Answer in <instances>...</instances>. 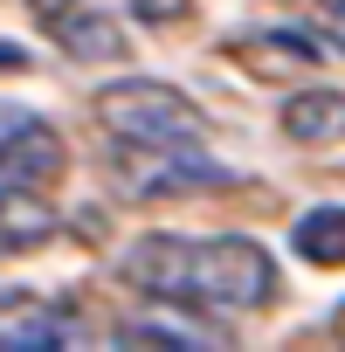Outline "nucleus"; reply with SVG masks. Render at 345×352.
I'll return each instance as SVG.
<instances>
[{
    "label": "nucleus",
    "instance_id": "39448f33",
    "mask_svg": "<svg viewBox=\"0 0 345 352\" xmlns=\"http://www.w3.org/2000/svg\"><path fill=\"white\" fill-rule=\"evenodd\" d=\"M76 338V311L35 290H0V352H56Z\"/></svg>",
    "mask_w": 345,
    "mask_h": 352
},
{
    "label": "nucleus",
    "instance_id": "6e6552de",
    "mask_svg": "<svg viewBox=\"0 0 345 352\" xmlns=\"http://www.w3.org/2000/svg\"><path fill=\"white\" fill-rule=\"evenodd\" d=\"M56 42L76 56V63H111L124 56V35L104 8H83V0H63V14H56Z\"/></svg>",
    "mask_w": 345,
    "mask_h": 352
},
{
    "label": "nucleus",
    "instance_id": "f257e3e1",
    "mask_svg": "<svg viewBox=\"0 0 345 352\" xmlns=\"http://www.w3.org/2000/svg\"><path fill=\"white\" fill-rule=\"evenodd\" d=\"M118 276L187 311H263L276 297V263L249 235H138Z\"/></svg>",
    "mask_w": 345,
    "mask_h": 352
},
{
    "label": "nucleus",
    "instance_id": "0eeeda50",
    "mask_svg": "<svg viewBox=\"0 0 345 352\" xmlns=\"http://www.w3.org/2000/svg\"><path fill=\"white\" fill-rule=\"evenodd\" d=\"M56 235V208L42 201V187L0 180V256H28Z\"/></svg>",
    "mask_w": 345,
    "mask_h": 352
},
{
    "label": "nucleus",
    "instance_id": "f8f14e48",
    "mask_svg": "<svg viewBox=\"0 0 345 352\" xmlns=\"http://www.w3.org/2000/svg\"><path fill=\"white\" fill-rule=\"evenodd\" d=\"M0 69H28V49H14V42H0Z\"/></svg>",
    "mask_w": 345,
    "mask_h": 352
},
{
    "label": "nucleus",
    "instance_id": "9d476101",
    "mask_svg": "<svg viewBox=\"0 0 345 352\" xmlns=\"http://www.w3.org/2000/svg\"><path fill=\"white\" fill-rule=\"evenodd\" d=\"M290 242H297L304 263H318V270H345V208H311V214H297Z\"/></svg>",
    "mask_w": 345,
    "mask_h": 352
},
{
    "label": "nucleus",
    "instance_id": "20e7f679",
    "mask_svg": "<svg viewBox=\"0 0 345 352\" xmlns=\"http://www.w3.org/2000/svg\"><path fill=\"white\" fill-rule=\"evenodd\" d=\"M69 173V145L49 118L35 111H0V180H21V187H56Z\"/></svg>",
    "mask_w": 345,
    "mask_h": 352
},
{
    "label": "nucleus",
    "instance_id": "423d86ee",
    "mask_svg": "<svg viewBox=\"0 0 345 352\" xmlns=\"http://www.w3.org/2000/svg\"><path fill=\"white\" fill-rule=\"evenodd\" d=\"M118 345H166V352H208V345H221V331H214L208 318H187V304H166V297H159V311H145V318L118 324Z\"/></svg>",
    "mask_w": 345,
    "mask_h": 352
},
{
    "label": "nucleus",
    "instance_id": "9b49d317",
    "mask_svg": "<svg viewBox=\"0 0 345 352\" xmlns=\"http://www.w3.org/2000/svg\"><path fill=\"white\" fill-rule=\"evenodd\" d=\"M131 14H138V21H152V28H180L194 8H187V0H131Z\"/></svg>",
    "mask_w": 345,
    "mask_h": 352
},
{
    "label": "nucleus",
    "instance_id": "1a4fd4ad",
    "mask_svg": "<svg viewBox=\"0 0 345 352\" xmlns=\"http://www.w3.org/2000/svg\"><path fill=\"white\" fill-rule=\"evenodd\" d=\"M283 138H297V145H338L345 138V90H297L283 104Z\"/></svg>",
    "mask_w": 345,
    "mask_h": 352
},
{
    "label": "nucleus",
    "instance_id": "7ed1b4c3",
    "mask_svg": "<svg viewBox=\"0 0 345 352\" xmlns=\"http://www.w3.org/2000/svg\"><path fill=\"white\" fill-rule=\"evenodd\" d=\"M118 187L138 201H180V194L228 187V173L201 145H118Z\"/></svg>",
    "mask_w": 345,
    "mask_h": 352
},
{
    "label": "nucleus",
    "instance_id": "f03ea898",
    "mask_svg": "<svg viewBox=\"0 0 345 352\" xmlns=\"http://www.w3.org/2000/svg\"><path fill=\"white\" fill-rule=\"evenodd\" d=\"M97 124L118 145H201L208 138V118L194 111V97L172 90V83H159V76L104 83L97 90Z\"/></svg>",
    "mask_w": 345,
    "mask_h": 352
}]
</instances>
